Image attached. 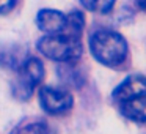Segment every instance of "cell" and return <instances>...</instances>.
<instances>
[{
	"instance_id": "obj_1",
	"label": "cell",
	"mask_w": 146,
	"mask_h": 134,
	"mask_svg": "<svg viewBox=\"0 0 146 134\" xmlns=\"http://www.w3.org/2000/svg\"><path fill=\"white\" fill-rule=\"evenodd\" d=\"M90 51L93 57L108 68H118L129 57L127 41L113 30H98L90 36Z\"/></svg>"
},
{
	"instance_id": "obj_11",
	"label": "cell",
	"mask_w": 146,
	"mask_h": 134,
	"mask_svg": "<svg viewBox=\"0 0 146 134\" xmlns=\"http://www.w3.org/2000/svg\"><path fill=\"white\" fill-rule=\"evenodd\" d=\"M16 5V0H0V14H5L11 11Z\"/></svg>"
},
{
	"instance_id": "obj_8",
	"label": "cell",
	"mask_w": 146,
	"mask_h": 134,
	"mask_svg": "<svg viewBox=\"0 0 146 134\" xmlns=\"http://www.w3.org/2000/svg\"><path fill=\"white\" fill-rule=\"evenodd\" d=\"M83 25H85V17L80 11H71L69 14H66V24H64L63 33L71 36L80 38L83 32Z\"/></svg>"
},
{
	"instance_id": "obj_7",
	"label": "cell",
	"mask_w": 146,
	"mask_h": 134,
	"mask_svg": "<svg viewBox=\"0 0 146 134\" xmlns=\"http://www.w3.org/2000/svg\"><path fill=\"white\" fill-rule=\"evenodd\" d=\"M119 112L130 121L146 125V95H140L119 103Z\"/></svg>"
},
{
	"instance_id": "obj_3",
	"label": "cell",
	"mask_w": 146,
	"mask_h": 134,
	"mask_svg": "<svg viewBox=\"0 0 146 134\" xmlns=\"http://www.w3.org/2000/svg\"><path fill=\"white\" fill-rule=\"evenodd\" d=\"M44 79V66L41 60L35 57L27 58L19 68V77L14 84V95L19 99H29L33 93V88L41 84Z\"/></svg>"
},
{
	"instance_id": "obj_2",
	"label": "cell",
	"mask_w": 146,
	"mask_h": 134,
	"mask_svg": "<svg viewBox=\"0 0 146 134\" xmlns=\"http://www.w3.org/2000/svg\"><path fill=\"white\" fill-rule=\"evenodd\" d=\"M38 51L50 60L61 63H76L82 57L83 49L80 38L66 33H55V35H46L39 40Z\"/></svg>"
},
{
	"instance_id": "obj_12",
	"label": "cell",
	"mask_w": 146,
	"mask_h": 134,
	"mask_svg": "<svg viewBox=\"0 0 146 134\" xmlns=\"http://www.w3.org/2000/svg\"><path fill=\"white\" fill-rule=\"evenodd\" d=\"M135 5L138 10H143V11L146 10V0H135Z\"/></svg>"
},
{
	"instance_id": "obj_9",
	"label": "cell",
	"mask_w": 146,
	"mask_h": 134,
	"mask_svg": "<svg viewBox=\"0 0 146 134\" xmlns=\"http://www.w3.org/2000/svg\"><path fill=\"white\" fill-rule=\"evenodd\" d=\"M116 0H80V3L83 5V8L93 13L105 14L108 11H111V8L115 7Z\"/></svg>"
},
{
	"instance_id": "obj_4",
	"label": "cell",
	"mask_w": 146,
	"mask_h": 134,
	"mask_svg": "<svg viewBox=\"0 0 146 134\" xmlns=\"http://www.w3.org/2000/svg\"><path fill=\"white\" fill-rule=\"evenodd\" d=\"M39 103L41 107L50 115L66 114L74 104L72 95L66 90L54 88V87H42L39 90Z\"/></svg>"
},
{
	"instance_id": "obj_6",
	"label": "cell",
	"mask_w": 146,
	"mask_h": 134,
	"mask_svg": "<svg viewBox=\"0 0 146 134\" xmlns=\"http://www.w3.org/2000/svg\"><path fill=\"white\" fill-rule=\"evenodd\" d=\"M36 24L39 30H42L46 35L63 33L64 24H66V14L57 10H41L36 16Z\"/></svg>"
},
{
	"instance_id": "obj_5",
	"label": "cell",
	"mask_w": 146,
	"mask_h": 134,
	"mask_svg": "<svg viewBox=\"0 0 146 134\" xmlns=\"http://www.w3.org/2000/svg\"><path fill=\"white\" fill-rule=\"evenodd\" d=\"M140 95H146V76L141 74H132V76L126 77L116 88L111 93L113 101L124 103L130 98H135Z\"/></svg>"
},
{
	"instance_id": "obj_10",
	"label": "cell",
	"mask_w": 146,
	"mask_h": 134,
	"mask_svg": "<svg viewBox=\"0 0 146 134\" xmlns=\"http://www.w3.org/2000/svg\"><path fill=\"white\" fill-rule=\"evenodd\" d=\"M11 134H49V129H47V125L46 123L36 121V123L17 126L16 129H13Z\"/></svg>"
}]
</instances>
